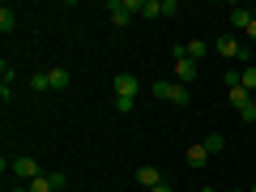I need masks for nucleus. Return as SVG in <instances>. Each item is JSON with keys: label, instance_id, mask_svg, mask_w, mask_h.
I'll return each instance as SVG.
<instances>
[{"label": "nucleus", "instance_id": "obj_1", "mask_svg": "<svg viewBox=\"0 0 256 192\" xmlns=\"http://www.w3.org/2000/svg\"><path fill=\"white\" fill-rule=\"evenodd\" d=\"M107 13H111V26H128L132 13H141V0H111Z\"/></svg>", "mask_w": 256, "mask_h": 192}, {"label": "nucleus", "instance_id": "obj_2", "mask_svg": "<svg viewBox=\"0 0 256 192\" xmlns=\"http://www.w3.org/2000/svg\"><path fill=\"white\" fill-rule=\"evenodd\" d=\"M154 98H162V102H188L192 94H188V86H180V82H154Z\"/></svg>", "mask_w": 256, "mask_h": 192}, {"label": "nucleus", "instance_id": "obj_3", "mask_svg": "<svg viewBox=\"0 0 256 192\" xmlns=\"http://www.w3.org/2000/svg\"><path fill=\"white\" fill-rule=\"evenodd\" d=\"M214 52L226 56V60H244V68H248V47H239V38H235V34H222L218 43H214Z\"/></svg>", "mask_w": 256, "mask_h": 192}, {"label": "nucleus", "instance_id": "obj_4", "mask_svg": "<svg viewBox=\"0 0 256 192\" xmlns=\"http://www.w3.org/2000/svg\"><path fill=\"white\" fill-rule=\"evenodd\" d=\"M111 94H116V98H137L141 94V82L132 73H120L116 82H111Z\"/></svg>", "mask_w": 256, "mask_h": 192}, {"label": "nucleus", "instance_id": "obj_5", "mask_svg": "<svg viewBox=\"0 0 256 192\" xmlns=\"http://www.w3.org/2000/svg\"><path fill=\"white\" fill-rule=\"evenodd\" d=\"M9 171L13 175H18V180H38V162H34V158H30V154H22V158H13V162H9Z\"/></svg>", "mask_w": 256, "mask_h": 192}, {"label": "nucleus", "instance_id": "obj_6", "mask_svg": "<svg viewBox=\"0 0 256 192\" xmlns=\"http://www.w3.org/2000/svg\"><path fill=\"white\" fill-rule=\"evenodd\" d=\"M196 73H201V64L188 60L184 52H175V77H180V86H184V82H196Z\"/></svg>", "mask_w": 256, "mask_h": 192}, {"label": "nucleus", "instance_id": "obj_7", "mask_svg": "<svg viewBox=\"0 0 256 192\" xmlns=\"http://www.w3.org/2000/svg\"><path fill=\"white\" fill-rule=\"evenodd\" d=\"M137 184H141L146 192H150V188H158V184H162V171H158V166H150V162H146V166H137Z\"/></svg>", "mask_w": 256, "mask_h": 192}, {"label": "nucleus", "instance_id": "obj_8", "mask_svg": "<svg viewBox=\"0 0 256 192\" xmlns=\"http://www.w3.org/2000/svg\"><path fill=\"white\" fill-rule=\"evenodd\" d=\"M184 158H188V166H192V171H201V166L210 162V150H205L201 141H196V146H188V154H184Z\"/></svg>", "mask_w": 256, "mask_h": 192}, {"label": "nucleus", "instance_id": "obj_9", "mask_svg": "<svg viewBox=\"0 0 256 192\" xmlns=\"http://www.w3.org/2000/svg\"><path fill=\"white\" fill-rule=\"evenodd\" d=\"M252 18H256V13L244 9V4H235V9H230V26H235V30H248V26H252Z\"/></svg>", "mask_w": 256, "mask_h": 192}, {"label": "nucleus", "instance_id": "obj_10", "mask_svg": "<svg viewBox=\"0 0 256 192\" xmlns=\"http://www.w3.org/2000/svg\"><path fill=\"white\" fill-rule=\"evenodd\" d=\"M68 82H73L68 68H47V86H52V90H68Z\"/></svg>", "mask_w": 256, "mask_h": 192}, {"label": "nucleus", "instance_id": "obj_11", "mask_svg": "<svg viewBox=\"0 0 256 192\" xmlns=\"http://www.w3.org/2000/svg\"><path fill=\"white\" fill-rule=\"evenodd\" d=\"M184 56L201 64V56H210V43H205V38H192V43H184Z\"/></svg>", "mask_w": 256, "mask_h": 192}, {"label": "nucleus", "instance_id": "obj_12", "mask_svg": "<svg viewBox=\"0 0 256 192\" xmlns=\"http://www.w3.org/2000/svg\"><path fill=\"white\" fill-rule=\"evenodd\" d=\"M141 13L146 18H166V4L162 0H141Z\"/></svg>", "mask_w": 256, "mask_h": 192}, {"label": "nucleus", "instance_id": "obj_13", "mask_svg": "<svg viewBox=\"0 0 256 192\" xmlns=\"http://www.w3.org/2000/svg\"><path fill=\"white\" fill-rule=\"evenodd\" d=\"M13 26H18V18H13V9L4 4V9H0V34H9Z\"/></svg>", "mask_w": 256, "mask_h": 192}, {"label": "nucleus", "instance_id": "obj_14", "mask_svg": "<svg viewBox=\"0 0 256 192\" xmlns=\"http://www.w3.org/2000/svg\"><path fill=\"white\" fill-rule=\"evenodd\" d=\"M201 146H205V150H210V154H218V150H222V146H226V141H222V132H210V137H205V141H201Z\"/></svg>", "mask_w": 256, "mask_h": 192}, {"label": "nucleus", "instance_id": "obj_15", "mask_svg": "<svg viewBox=\"0 0 256 192\" xmlns=\"http://www.w3.org/2000/svg\"><path fill=\"white\" fill-rule=\"evenodd\" d=\"M244 90L256 94V64H248V68H244Z\"/></svg>", "mask_w": 256, "mask_h": 192}, {"label": "nucleus", "instance_id": "obj_16", "mask_svg": "<svg viewBox=\"0 0 256 192\" xmlns=\"http://www.w3.org/2000/svg\"><path fill=\"white\" fill-rule=\"evenodd\" d=\"M30 90H34V94H43V90H52V86H47V73H34V77H30Z\"/></svg>", "mask_w": 256, "mask_h": 192}, {"label": "nucleus", "instance_id": "obj_17", "mask_svg": "<svg viewBox=\"0 0 256 192\" xmlns=\"http://www.w3.org/2000/svg\"><path fill=\"white\" fill-rule=\"evenodd\" d=\"M132 107H137V98H116V111H124V116H128Z\"/></svg>", "mask_w": 256, "mask_h": 192}, {"label": "nucleus", "instance_id": "obj_18", "mask_svg": "<svg viewBox=\"0 0 256 192\" xmlns=\"http://www.w3.org/2000/svg\"><path fill=\"white\" fill-rule=\"evenodd\" d=\"M244 34H248V38H252V43H256V18H252V26H248Z\"/></svg>", "mask_w": 256, "mask_h": 192}, {"label": "nucleus", "instance_id": "obj_19", "mask_svg": "<svg viewBox=\"0 0 256 192\" xmlns=\"http://www.w3.org/2000/svg\"><path fill=\"white\" fill-rule=\"evenodd\" d=\"M150 192H175V188H171V184H158V188H150Z\"/></svg>", "mask_w": 256, "mask_h": 192}, {"label": "nucleus", "instance_id": "obj_20", "mask_svg": "<svg viewBox=\"0 0 256 192\" xmlns=\"http://www.w3.org/2000/svg\"><path fill=\"white\" fill-rule=\"evenodd\" d=\"M9 192H30V188H26V184H13V188H9Z\"/></svg>", "mask_w": 256, "mask_h": 192}, {"label": "nucleus", "instance_id": "obj_21", "mask_svg": "<svg viewBox=\"0 0 256 192\" xmlns=\"http://www.w3.org/2000/svg\"><path fill=\"white\" fill-rule=\"evenodd\" d=\"M252 116H256V94H252Z\"/></svg>", "mask_w": 256, "mask_h": 192}, {"label": "nucleus", "instance_id": "obj_22", "mask_svg": "<svg viewBox=\"0 0 256 192\" xmlns=\"http://www.w3.org/2000/svg\"><path fill=\"white\" fill-rule=\"evenodd\" d=\"M201 192H214V188H201Z\"/></svg>", "mask_w": 256, "mask_h": 192}, {"label": "nucleus", "instance_id": "obj_23", "mask_svg": "<svg viewBox=\"0 0 256 192\" xmlns=\"http://www.w3.org/2000/svg\"><path fill=\"white\" fill-rule=\"evenodd\" d=\"M235 192H244V188H235Z\"/></svg>", "mask_w": 256, "mask_h": 192}, {"label": "nucleus", "instance_id": "obj_24", "mask_svg": "<svg viewBox=\"0 0 256 192\" xmlns=\"http://www.w3.org/2000/svg\"><path fill=\"white\" fill-rule=\"evenodd\" d=\"M252 192H256V184H252Z\"/></svg>", "mask_w": 256, "mask_h": 192}]
</instances>
